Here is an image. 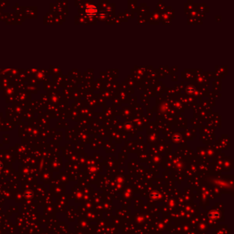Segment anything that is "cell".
<instances>
[{
	"label": "cell",
	"mask_w": 234,
	"mask_h": 234,
	"mask_svg": "<svg viewBox=\"0 0 234 234\" xmlns=\"http://www.w3.org/2000/svg\"><path fill=\"white\" fill-rule=\"evenodd\" d=\"M85 12L88 16L92 17V16H94L96 14V13L98 12V9L94 5H89L86 7Z\"/></svg>",
	"instance_id": "cell-1"
}]
</instances>
